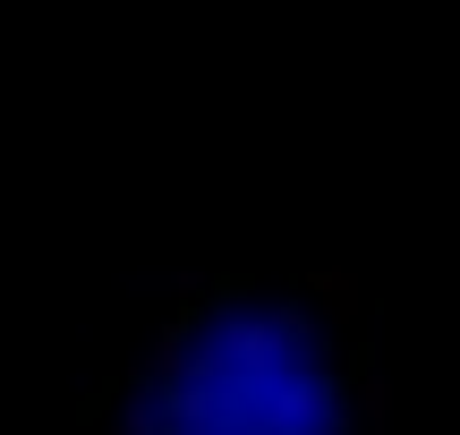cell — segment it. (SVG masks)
I'll return each instance as SVG.
<instances>
[{
	"label": "cell",
	"instance_id": "cell-1",
	"mask_svg": "<svg viewBox=\"0 0 460 435\" xmlns=\"http://www.w3.org/2000/svg\"><path fill=\"white\" fill-rule=\"evenodd\" d=\"M111 435H367V351L298 282L214 273L128 376Z\"/></svg>",
	"mask_w": 460,
	"mask_h": 435
}]
</instances>
